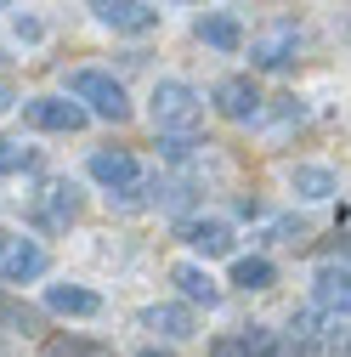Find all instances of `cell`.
<instances>
[{"label": "cell", "mask_w": 351, "mask_h": 357, "mask_svg": "<svg viewBox=\"0 0 351 357\" xmlns=\"http://www.w3.org/2000/svg\"><path fill=\"white\" fill-rule=\"evenodd\" d=\"M68 97H74V102H91V114L108 119V125H125V119H130L125 85H119L114 74H102V68H79V74H68Z\"/></svg>", "instance_id": "6da1fadb"}, {"label": "cell", "mask_w": 351, "mask_h": 357, "mask_svg": "<svg viewBox=\"0 0 351 357\" xmlns=\"http://www.w3.org/2000/svg\"><path fill=\"white\" fill-rule=\"evenodd\" d=\"M153 125L159 130H193L198 125V91L187 79H159L153 85Z\"/></svg>", "instance_id": "7a4b0ae2"}, {"label": "cell", "mask_w": 351, "mask_h": 357, "mask_svg": "<svg viewBox=\"0 0 351 357\" xmlns=\"http://www.w3.org/2000/svg\"><path fill=\"white\" fill-rule=\"evenodd\" d=\"M295 52H300V29H295V17H272L267 29L249 40V63H255V68H289Z\"/></svg>", "instance_id": "3957f363"}, {"label": "cell", "mask_w": 351, "mask_h": 357, "mask_svg": "<svg viewBox=\"0 0 351 357\" xmlns=\"http://www.w3.org/2000/svg\"><path fill=\"white\" fill-rule=\"evenodd\" d=\"M46 266H52V255L34 238H0V284H34V278H46Z\"/></svg>", "instance_id": "277c9868"}, {"label": "cell", "mask_w": 351, "mask_h": 357, "mask_svg": "<svg viewBox=\"0 0 351 357\" xmlns=\"http://www.w3.org/2000/svg\"><path fill=\"white\" fill-rule=\"evenodd\" d=\"M91 12H97V23H108V29H119V34H148V29H159V12L148 6V0H91Z\"/></svg>", "instance_id": "5b68a950"}, {"label": "cell", "mask_w": 351, "mask_h": 357, "mask_svg": "<svg viewBox=\"0 0 351 357\" xmlns=\"http://www.w3.org/2000/svg\"><path fill=\"white\" fill-rule=\"evenodd\" d=\"M23 119L34 130H85V108L68 102V97H29L23 102Z\"/></svg>", "instance_id": "8992f818"}, {"label": "cell", "mask_w": 351, "mask_h": 357, "mask_svg": "<svg viewBox=\"0 0 351 357\" xmlns=\"http://www.w3.org/2000/svg\"><path fill=\"white\" fill-rule=\"evenodd\" d=\"M289 335H306V340H318V346H334V340H345V312L340 306H306V312H295V329Z\"/></svg>", "instance_id": "52a82bcc"}, {"label": "cell", "mask_w": 351, "mask_h": 357, "mask_svg": "<svg viewBox=\"0 0 351 357\" xmlns=\"http://www.w3.org/2000/svg\"><path fill=\"white\" fill-rule=\"evenodd\" d=\"M79 215V193H74V182H52L46 193H40L34 199V221H40V227H68V221Z\"/></svg>", "instance_id": "ba28073f"}, {"label": "cell", "mask_w": 351, "mask_h": 357, "mask_svg": "<svg viewBox=\"0 0 351 357\" xmlns=\"http://www.w3.org/2000/svg\"><path fill=\"white\" fill-rule=\"evenodd\" d=\"M91 182H102L108 193H119L130 182H142V170H136V159H130L125 148H102V153H91Z\"/></svg>", "instance_id": "9c48e42d"}, {"label": "cell", "mask_w": 351, "mask_h": 357, "mask_svg": "<svg viewBox=\"0 0 351 357\" xmlns=\"http://www.w3.org/2000/svg\"><path fill=\"white\" fill-rule=\"evenodd\" d=\"M46 312H57V318H97L102 295L97 289H79V284H52L46 289Z\"/></svg>", "instance_id": "30bf717a"}, {"label": "cell", "mask_w": 351, "mask_h": 357, "mask_svg": "<svg viewBox=\"0 0 351 357\" xmlns=\"http://www.w3.org/2000/svg\"><path fill=\"white\" fill-rule=\"evenodd\" d=\"M215 108H221L227 119H255V114H260V91H255V79H244V74L221 79V85H215Z\"/></svg>", "instance_id": "8fae6325"}, {"label": "cell", "mask_w": 351, "mask_h": 357, "mask_svg": "<svg viewBox=\"0 0 351 357\" xmlns=\"http://www.w3.org/2000/svg\"><path fill=\"white\" fill-rule=\"evenodd\" d=\"M182 244H193L198 255H233V227H227V221H215V215L182 221Z\"/></svg>", "instance_id": "7c38bea8"}, {"label": "cell", "mask_w": 351, "mask_h": 357, "mask_svg": "<svg viewBox=\"0 0 351 357\" xmlns=\"http://www.w3.org/2000/svg\"><path fill=\"white\" fill-rule=\"evenodd\" d=\"M142 329H153V335H164V340H187L193 329H198V318H193V306H148L142 312Z\"/></svg>", "instance_id": "4fadbf2b"}, {"label": "cell", "mask_w": 351, "mask_h": 357, "mask_svg": "<svg viewBox=\"0 0 351 357\" xmlns=\"http://www.w3.org/2000/svg\"><path fill=\"white\" fill-rule=\"evenodd\" d=\"M170 284L176 289H182L193 306H215V301H221V284H215L210 273H204V266H193V261H182V266H170Z\"/></svg>", "instance_id": "5bb4252c"}, {"label": "cell", "mask_w": 351, "mask_h": 357, "mask_svg": "<svg viewBox=\"0 0 351 357\" xmlns=\"http://www.w3.org/2000/svg\"><path fill=\"white\" fill-rule=\"evenodd\" d=\"M198 40L215 46V52H238V46H244V23L227 17V12H204V17H198Z\"/></svg>", "instance_id": "9a60e30c"}, {"label": "cell", "mask_w": 351, "mask_h": 357, "mask_svg": "<svg viewBox=\"0 0 351 357\" xmlns=\"http://www.w3.org/2000/svg\"><path fill=\"white\" fill-rule=\"evenodd\" d=\"M233 284H238V289H272V284H278V266H272L267 255H238V261H233Z\"/></svg>", "instance_id": "2e32d148"}, {"label": "cell", "mask_w": 351, "mask_h": 357, "mask_svg": "<svg viewBox=\"0 0 351 357\" xmlns=\"http://www.w3.org/2000/svg\"><path fill=\"white\" fill-rule=\"evenodd\" d=\"M351 289H345V261L340 266H318V306H340L345 312Z\"/></svg>", "instance_id": "e0dca14e"}, {"label": "cell", "mask_w": 351, "mask_h": 357, "mask_svg": "<svg viewBox=\"0 0 351 357\" xmlns=\"http://www.w3.org/2000/svg\"><path fill=\"white\" fill-rule=\"evenodd\" d=\"M295 193H300V199H329V193H334V170L300 165V170H295Z\"/></svg>", "instance_id": "ac0fdd59"}, {"label": "cell", "mask_w": 351, "mask_h": 357, "mask_svg": "<svg viewBox=\"0 0 351 357\" xmlns=\"http://www.w3.org/2000/svg\"><path fill=\"white\" fill-rule=\"evenodd\" d=\"M40 357H102V346L97 340H74V335H52L40 346Z\"/></svg>", "instance_id": "d6986e66"}, {"label": "cell", "mask_w": 351, "mask_h": 357, "mask_svg": "<svg viewBox=\"0 0 351 357\" xmlns=\"http://www.w3.org/2000/svg\"><path fill=\"white\" fill-rule=\"evenodd\" d=\"M148 193H153V204H164V210H187V199H193V182H182V176H176V182H153Z\"/></svg>", "instance_id": "ffe728a7"}, {"label": "cell", "mask_w": 351, "mask_h": 357, "mask_svg": "<svg viewBox=\"0 0 351 357\" xmlns=\"http://www.w3.org/2000/svg\"><path fill=\"white\" fill-rule=\"evenodd\" d=\"M0 324H6V329H40V312L23 306V301H6V295H0Z\"/></svg>", "instance_id": "44dd1931"}, {"label": "cell", "mask_w": 351, "mask_h": 357, "mask_svg": "<svg viewBox=\"0 0 351 357\" xmlns=\"http://www.w3.org/2000/svg\"><path fill=\"white\" fill-rule=\"evenodd\" d=\"M29 165H34V153H29L23 142L0 137V176H17V170H29Z\"/></svg>", "instance_id": "7402d4cb"}, {"label": "cell", "mask_w": 351, "mask_h": 357, "mask_svg": "<svg viewBox=\"0 0 351 357\" xmlns=\"http://www.w3.org/2000/svg\"><path fill=\"white\" fill-rule=\"evenodd\" d=\"M17 40H40V23L34 17H17Z\"/></svg>", "instance_id": "603a6c76"}, {"label": "cell", "mask_w": 351, "mask_h": 357, "mask_svg": "<svg viewBox=\"0 0 351 357\" xmlns=\"http://www.w3.org/2000/svg\"><path fill=\"white\" fill-rule=\"evenodd\" d=\"M12 102H17V97H12V85H0V114H6Z\"/></svg>", "instance_id": "cb8c5ba5"}, {"label": "cell", "mask_w": 351, "mask_h": 357, "mask_svg": "<svg viewBox=\"0 0 351 357\" xmlns=\"http://www.w3.org/2000/svg\"><path fill=\"white\" fill-rule=\"evenodd\" d=\"M142 357H159V351H142Z\"/></svg>", "instance_id": "d4e9b609"}, {"label": "cell", "mask_w": 351, "mask_h": 357, "mask_svg": "<svg viewBox=\"0 0 351 357\" xmlns=\"http://www.w3.org/2000/svg\"><path fill=\"white\" fill-rule=\"evenodd\" d=\"M0 63H6V52H0Z\"/></svg>", "instance_id": "484cf974"}, {"label": "cell", "mask_w": 351, "mask_h": 357, "mask_svg": "<svg viewBox=\"0 0 351 357\" xmlns=\"http://www.w3.org/2000/svg\"><path fill=\"white\" fill-rule=\"evenodd\" d=\"M0 6H6V0H0Z\"/></svg>", "instance_id": "4316f807"}]
</instances>
